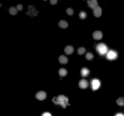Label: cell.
<instances>
[{
    "label": "cell",
    "mask_w": 124,
    "mask_h": 116,
    "mask_svg": "<svg viewBox=\"0 0 124 116\" xmlns=\"http://www.w3.org/2000/svg\"><path fill=\"white\" fill-rule=\"evenodd\" d=\"M53 102L57 105H61L63 108H65L68 105H69L68 98L64 95H59L56 97H53Z\"/></svg>",
    "instance_id": "6da1fadb"
},
{
    "label": "cell",
    "mask_w": 124,
    "mask_h": 116,
    "mask_svg": "<svg viewBox=\"0 0 124 116\" xmlns=\"http://www.w3.org/2000/svg\"><path fill=\"white\" fill-rule=\"evenodd\" d=\"M95 49H96L97 53H99L100 55H101V56L106 54V53H107L108 50H109L107 45L105 44V43H102V42H101V43H99V44L97 45Z\"/></svg>",
    "instance_id": "7a4b0ae2"
},
{
    "label": "cell",
    "mask_w": 124,
    "mask_h": 116,
    "mask_svg": "<svg viewBox=\"0 0 124 116\" xmlns=\"http://www.w3.org/2000/svg\"><path fill=\"white\" fill-rule=\"evenodd\" d=\"M117 56H118L117 53L115 50H112V49L108 50V52L105 54V57H106V59L108 60H115L117 58Z\"/></svg>",
    "instance_id": "3957f363"
},
{
    "label": "cell",
    "mask_w": 124,
    "mask_h": 116,
    "mask_svg": "<svg viewBox=\"0 0 124 116\" xmlns=\"http://www.w3.org/2000/svg\"><path fill=\"white\" fill-rule=\"evenodd\" d=\"M101 82L99 79L95 78L91 80V89H92L93 91L98 90V89L101 87Z\"/></svg>",
    "instance_id": "277c9868"
},
{
    "label": "cell",
    "mask_w": 124,
    "mask_h": 116,
    "mask_svg": "<svg viewBox=\"0 0 124 116\" xmlns=\"http://www.w3.org/2000/svg\"><path fill=\"white\" fill-rule=\"evenodd\" d=\"M27 15L30 17L36 16L38 15V11L36 10V8L33 5H28V12Z\"/></svg>",
    "instance_id": "5b68a950"
},
{
    "label": "cell",
    "mask_w": 124,
    "mask_h": 116,
    "mask_svg": "<svg viewBox=\"0 0 124 116\" xmlns=\"http://www.w3.org/2000/svg\"><path fill=\"white\" fill-rule=\"evenodd\" d=\"M36 98L39 101H43L46 98V92L44 91H40L36 92Z\"/></svg>",
    "instance_id": "8992f818"
},
{
    "label": "cell",
    "mask_w": 124,
    "mask_h": 116,
    "mask_svg": "<svg viewBox=\"0 0 124 116\" xmlns=\"http://www.w3.org/2000/svg\"><path fill=\"white\" fill-rule=\"evenodd\" d=\"M93 13H94V15H95V17L99 18V17H101V15H102V9H101V7L98 5V6H96L95 8H93Z\"/></svg>",
    "instance_id": "52a82bcc"
},
{
    "label": "cell",
    "mask_w": 124,
    "mask_h": 116,
    "mask_svg": "<svg viewBox=\"0 0 124 116\" xmlns=\"http://www.w3.org/2000/svg\"><path fill=\"white\" fill-rule=\"evenodd\" d=\"M79 87L81 89H86L89 87V82L87 81V80L85 79H82V80H79Z\"/></svg>",
    "instance_id": "ba28073f"
},
{
    "label": "cell",
    "mask_w": 124,
    "mask_h": 116,
    "mask_svg": "<svg viewBox=\"0 0 124 116\" xmlns=\"http://www.w3.org/2000/svg\"><path fill=\"white\" fill-rule=\"evenodd\" d=\"M102 36H103V34L101 31H95L93 33V37H94L95 40H101Z\"/></svg>",
    "instance_id": "9c48e42d"
},
{
    "label": "cell",
    "mask_w": 124,
    "mask_h": 116,
    "mask_svg": "<svg viewBox=\"0 0 124 116\" xmlns=\"http://www.w3.org/2000/svg\"><path fill=\"white\" fill-rule=\"evenodd\" d=\"M74 47L71 46V45H68V46L65 47V48H64V52H65L66 54H72V53H74Z\"/></svg>",
    "instance_id": "30bf717a"
},
{
    "label": "cell",
    "mask_w": 124,
    "mask_h": 116,
    "mask_svg": "<svg viewBox=\"0 0 124 116\" xmlns=\"http://www.w3.org/2000/svg\"><path fill=\"white\" fill-rule=\"evenodd\" d=\"M87 4H88L89 7L91 8H95L96 6H98V2L96 0H89L87 1Z\"/></svg>",
    "instance_id": "8fae6325"
},
{
    "label": "cell",
    "mask_w": 124,
    "mask_h": 116,
    "mask_svg": "<svg viewBox=\"0 0 124 116\" xmlns=\"http://www.w3.org/2000/svg\"><path fill=\"white\" fill-rule=\"evenodd\" d=\"M58 61L62 64H67L68 62V58L66 57L65 55H61L58 58Z\"/></svg>",
    "instance_id": "7c38bea8"
},
{
    "label": "cell",
    "mask_w": 124,
    "mask_h": 116,
    "mask_svg": "<svg viewBox=\"0 0 124 116\" xmlns=\"http://www.w3.org/2000/svg\"><path fill=\"white\" fill-rule=\"evenodd\" d=\"M80 73H81V76H82L83 77H86V76H88L89 75H90V70L86 67L82 68Z\"/></svg>",
    "instance_id": "4fadbf2b"
},
{
    "label": "cell",
    "mask_w": 124,
    "mask_h": 116,
    "mask_svg": "<svg viewBox=\"0 0 124 116\" xmlns=\"http://www.w3.org/2000/svg\"><path fill=\"white\" fill-rule=\"evenodd\" d=\"M58 25L60 28H63V29H65L68 26V24L66 20H60L58 23Z\"/></svg>",
    "instance_id": "5bb4252c"
},
{
    "label": "cell",
    "mask_w": 124,
    "mask_h": 116,
    "mask_svg": "<svg viewBox=\"0 0 124 116\" xmlns=\"http://www.w3.org/2000/svg\"><path fill=\"white\" fill-rule=\"evenodd\" d=\"M58 74H59V76H61V77H63V76H67L68 71H67L66 69H64V68H61V69L58 70Z\"/></svg>",
    "instance_id": "9a60e30c"
},
{
    "label": "cell",
    "mask_w": 124,
    "mask_h": 116,
    "mask_svg": "<svg viewBox=\"0 0 124 116\" xmlns=\"http://www.w3.org/2000/svg\"><path fill=\"white\" fill-rule=\"evenodd\" d=\"M8 12H9V14H10V15H17L18 10L16 9V8H15V7L12 6V7H10V8H9V9H8Z\"/></svg>",
    "instance_id": "2e32d148"
},
{
    "label": "cell",
    "mask_w": 124,
    "mask_h": 116,
    "mask_svg": "<svg viewBox=\"0 0 124 116\" xmlns=\"http://www.w3.org/2000/svg\"><path fill=\"white\" fill-rule=\"evenodd\" d=\"M116 104L119 106H124V97H121L116 100Z\"/></svg>",
    "instance_id": "e0dca14e"
},
{
    "label": "cell",
    "mask_w": 124,
    "mask_h": 116,
    "mask_svg": "<svg viewBox=\"0 0 124 116\" xmlns=\"http://www.w3.org/2000/svg\"><path fill=\"white\" fill-rule=\"evenodd\" d=\"M85 58H86L87 60H92L94 59V55H93L92 53H87L85 54Z\"/></svg>",
    "instance_id": "ac0fdd59"
},
{
    "label": "cell",
    "mask_w": 124,
    "mask_h": 116,
    "mask_svg": "<svg viewBox=\"0 0 124 116\" xmlns=\"http://www.w3.org/2000/svg\"><path fill=\"white\" fill-rule=\"evenodd\" d=\"M86 17H87L86 12H84V11H81V12L79 13V18L81 20H84Z\"/></svg>",
    "instance_id": "d6986e66"
},
{
    "label": "cell",
    "mask_w": 124,
    "mask_h": 116,
    "mask_svg": "<svg viewBox=\"0 0 124 116\" xmlns=\"http://www.w3.org/2000/svg\"><path fill=\"white\" fill-rule=\"evenodd\" d=\"M85 48H83V47H81V48H79L78 49V53L79 55H82V54H84V53H85Z\"/></svg>",
    "instance_id": "ffe728a7"
},
{
    "label": "cell",
    "mask_w": 124,
    "mask_h": 116,
    "mask_svg": "<svg viewBox=\"0 0 124 116\" xmlns=\"http://www.w3.org/2000/svg\"><path fill=\"white\" fill-rule=\"evenodd\" d=\"M66 12H67V14L68 15H72L73 14H74V9L71 8H68L67 10H66Z\"/></svg>",
    "instance_id": "44dd1931"
},
{
    "label": "cell",
    "mask_w": 124,
    "mask_h": 116,
    "mask_svg": "<svg viewBox=\"0 0 124 116\" xmlns=\"http://www.w3.org/2000/svg\"><path fill=\"white\" fill-rule=\"evenodd\" d=\"M15 8H16V9L18 11H20V10H22V9H23V6H22V4H18V5H17Z\"/></svg>",
    "instance_id": "7402d4cb"
},
{
    "label": "cell",
    "mask_w": 124,
    "mask_h": 116,
    "mask_svg": "<svg viewBox=\"0 0 124 116\" xmlns=\"http://www.w3.org/2000/svg\"><path fill=\"white\" fill-rule=\"evenodd\" d=\"M41 116H52V114H51L49 112H45L41 114Z\"/></svg>",
    "instance_id": "603a6c76"
},
{
    "label": "cell",
    "mask_w": 124,
    "mask_h": 116,
    "mask_svg": "<svg viewBox=\"0 0 124 116\" xmlns=\"http://www.w3.org/2000/svg\"><path fill=\"white\" fill-rule=\"evenodd\" d=\"M50 3L52 4H56L57 3V0H52V1H50Z\"/></svg>",
    "instance_id": "cb8c5ba5"
},
{
    "label": "cell",
    "mask_w": 124,
    "mask_h": 116,
    "mask_svg": "<svg viewBox=\"0 0 124 116\" xmlns=\"http://www.w3.org/2000/svg\"><path fill=\"white\" fill-rule=\"evenodd\" d=\"M115 116H124V114L122 113H117V114H115Z\"/></svg>",
    "instance_id": "d4e9b609"
}]
</instances>
